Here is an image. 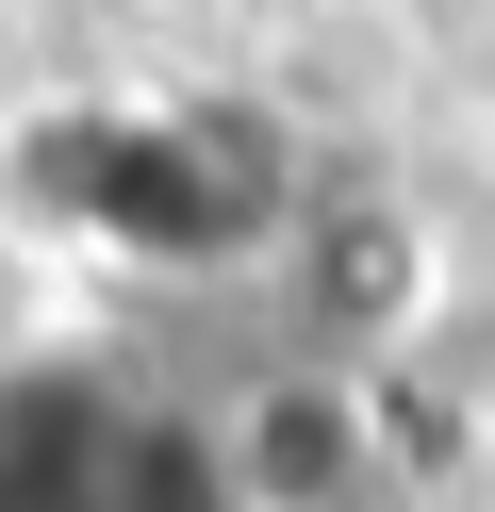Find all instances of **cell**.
Instances as JSON below:
<instances>
[{"instance_id": "6da1fadb", "label": "cell", "mask_w": 495, "mask_h": 512, "mask_svg": "<svg viewBox=\"0 0 495 512\" xmlns=\"http://www.w3.org/2000/svg\"><path fill=\"white\" fill-rule=\"evenodd\" d=\"M17 199L132 265H248L297 215V133L264 100H83L17 133Z\"/></svg>"}, {"instance_id": "7a4b0ae2", "label": "cell", "mask_w": 495, "mask_h": 512, "mask_svg": "<svg viewBox=\"0 0 495 512\" xmlns=\"http://www.w3.org/2000/svg\"><path fill=\"white\" fill-rule=\"evenodd\" d=\"M0 512H215V446L99 364H0Z\"/></svg>"}, {"instance_id": "3957f363", "label": "cell", "mask_w": 495, "mask_h": 512, "mask_svg": "<svg viewBox=\"0 0 495 512\" xmlns=\"http://www.w3.org/2000/svg\"><path fill=\"white\" fill-rule=\"evenodd\" d=\"M198 446H215V512H347L380 479V397H363V364L297 347V364L231 380L198 413Z\"/></svg>"}, {"instance_id": "277c9868", "label": "cell", "mask_w": 495, "mask_h": 512, "mask_svg": "<svg viewBox=\"0 0 495 512\" xmlns=\"http://www.w3.org/2000/svg\"><path fill=\"white\" fill-rule=\"evenodd\" d=\"M297 298H314L330 364H396V347L429 331V232L396 199H363V182H330V199L297 215Z\"/></svg>"}]
</instances>
